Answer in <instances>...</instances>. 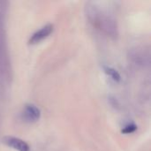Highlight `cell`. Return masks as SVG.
Listing matches in <instances>:
<instances>
[{
  "label": "cell",
  "mask_w": 151,
  "mask_h": 151,
  "mask_svg": "<svg viewBox=\"0 0 151 151\" xmlns=\"http://www.w3.org/2000/svg\"><path fill=\"white\" fill-rule=\"evenodd\" d=\"M85 15L88 22L96 29L111 38H117L119 35L117 19L108 10L102 7L98 3H86Z\"/></svg>",
  "instance_id": "cell-1"
},
{
  "label": "cell",
  "mask_w": 151,
  "mask_h": 151,
  "mask_svg": "<svg viewBox=\"0 0 151 151\" xmlns=\"http://www.w3.org/2000/svg\"><path fill=\"white\" fill-rule=\"evenodd\" d=\"M137 130V126L134 123H130V124H127L126 125L122 130H121V133L122 134H132V133H134L135 131Z\"/></svg>",
  "instance_id": "cell-7"
},
{
  "label": "cell",
  "mask_w": 151,
  "mask_h": 151,
  "mask_svg": "<svg viewBox=\"0 0 151 151\" xmlns=\"http://www.w3.org/2000/svg\"><path fill=\"white\" fill-rule=\"evenodd\" d=\"M21 117L27 123H35L41 118V111L36 105L33 104H27L23 107Z\"/></svg>",
  "instance_id": "cell-3"
},
{
  "label": "cell",
  "mask_w": 151,
  "mask_h": 151,
  "mask_svg": "<svg viewBox=\"0 0 151 151\" xmlns=\"http://www.w3.org/2000/svg\"><path fill=\"white\" fill-rule=\"evenodd\" d=\"M4 2H0V77L8 80L11 77V61L8 52L5 22H4Z\"/></svg>",
  "instance_id": "cell-2"
},
{
  "label": "cell",
  "mask_w": 151,
  "mask_h": 151,
  "mask_svg": "<svg viewBox=\"0 0 151 151\" xmlns=\"http://www.w3.org/2000/svg\"><path fill=\"white\" fill-rule=\"evenodd\" d=\"M3 143L9 148L17 151H30L29 145L23 140L13 137V136H5L2 140Z\"/></svg>",
  "instance_id": "cell-5"
},
{
  "label": "cell",
  "mask_w": 151,
  "mask_h": 151,
  "mask_svg": "<svg viewBox=\"0 0 151 151\" xmlns=\"http://www.w3.org/2000/svg\"><path fill=\"white\" fill-rule=\"evenodd\" d=\"M104 71L106 73V75L109 76L115 82H119L120 81L121 76H120L119 73L115 68H113L111 66H104Z\"/></svg>",
  "instance_id": "cell-6"
},
{
  "label": "cell",
  "mask_w": 151,
  "mask_h": 151,
  "mask_svg": "<svg viewBox=\"0 0 151 151\" xmlns=\"http://www.w3.org/2000/svg\"><path fill=\"white\" fill-rule=\"evenodd\" d=\"M53 30H54L53 24H47V25L42 27L40 29L36 30L30 36V38L28 40V43L31 45H35V44L41 42L42 41H43L44 39L49 37L50 35V34L53 32Z\"/></svg>",
  "instance_id": "cell-4"
}]
</instances>
